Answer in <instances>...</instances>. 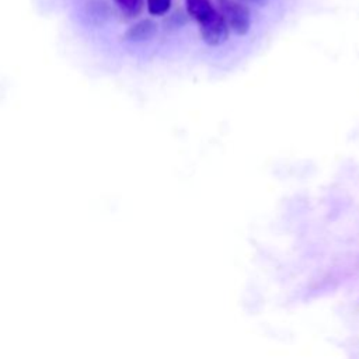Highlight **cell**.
Returning a JSON list of instances; mask_svg holds the SVG:
<instances>
[{
	"mask_svg": "<svg viewBox=\"0 0 359 359\" xmlns=\"http://www.w3.org/2000/svg\"><path fill=\"white\" fill-rule=\"evenodd\" d=\"M217 4L229 28L238 35L247 34L251 25L250 10L237 0H217Z\"/></svg>",
	"mask_w": 359,
	"mask_h": 359,
	"instance_id": "1",
	"label": "cell"
},
{
	"mask_svg": "<svg viewBox=\"0 0 359 359\" xmlns=\"http://www.w3.org/2000/svg\"><path fill=\"white\" fill-rule=\"evenodd\" d=\"M201 25V35L202 39L212 46L220 45L223 43L227 36H229V25L224 20V17L222 15V13L219 10L215 8V11L206 17L203 21L199 22Z\"/></svg>",
	"mask_w": 359,
	"mask_h": 359,
	"instance_id": "2",
	"label": "cell"
},
{
	"mask_svg": "<svg viewBox=\"0 0 359 359\" xmlns=\"http://www.w3.org/2000/svg\"><path fill=\"white\" fill-rule=\"evenodd\" d=\"M157 34V24L151 20H142L133 24L123 35L126 41L143 42L151 39Z\"/></svg>",
	"mask_w": 359,
	"mask_h": 359,
	"instance_id": "3",
	"label": "cell"
},
{
	"mask_svg": "<svg viewBox=\"0 0 359 359\" xmlns=\"http://www.w3.org/2000/svg\"><path fill=\"white\" fill-rule=\"evenodd\" d=\"M84 14H86V17H87L90 24L101 25L109 17V7L102 0H91V1H88L86 4Z\"/></svg>",
	"mask_w": 359,
	"mask_h": 359,
	"instance_id": "4",
	"label": "cell"
},
{
	"mask_svg": "<svg viewBox=\"0 0 359 359\" xmlns=\"http://www.w3.org/2000/svg\"><path fill=\"white\" fill-rule=\"evenodd\" d=\"M187 11L194 20L201 22L215 11V7L210 0H187Z\"/></svg>",
	"mask_w": 359,
	"mask_h": 359,
	"instance_id": "5",
	"label": "cell"
},
{
	"mask_svg": "<svg viewBox=\"0 0 359 359\" xmlns=\"http://www.w3.org/2000/svg\"><path fill=\"white\" fill-rule=\"evenodd\" d=\"M121 11L128 17H136L143 10V0H114Z\"/></svg>",
	"mask_w": 359,
	"mask_h": 359,
	"instance_id": "6",
	"label": "cell"
},
{
	"mask_svg": "<svg viewBox=\"0 0 359 359\" xmlns=\"http://www.w3.org/2000/svg\"><path fill=\"white\" fill-rule=\"evenodd\" d=\"M171 7V0H147V10L151 15H163Z\"/></svg>",
	"mask_w": 359,
	"mask_h": 359,
	"instance_id": "7",
	"label": "cell"
},
{
	"mask_svg": "<svg viewBox=\"0 0 359 359\" xmlns=\"http://www.w3.org/2000/svg\"><path fill=\"white\" fill-rule=\"evenodd\" d=\"M244 1L252 3V4H258V6H264V4H266L268 0H244Z\"/></svg>",
	"mask_w": 359,
	"mask_h": 359,
	"instance_id": "8",
	"label": "cell"
}]
</instances>
